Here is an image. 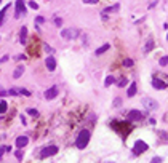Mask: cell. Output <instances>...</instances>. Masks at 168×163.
Here are the masks:
<instances>
[{
	"instance_id": "1",
	"label": "cell",
	"mask_w": 168,
	"mask_h": 163,
	"mask_svg": "<svg viewBox=\"0 0 168 163\" xmlns=\"http://www.w3.org/2000/svg\"><path fill=\"white\" fill-rule=\"evenodd\" d=\"M88 142H90V131H88V130H82L80 134H78V138H77L75 146L78 149H85Z\"/></svg>"
},
{
	"instance_id": "2",
	"label": "cell",
	"mask_w": 168,
	"mask_h": 163,
	"mask_svg": "<svg viewBox=\"0 0 168 163\" xmlns=\"http://www.w3.org/2000/svg\"><path fill=\"white\" fill-rule=\"evenodd\" d=\"M78 35H80V31L75 29V27L61 31V37H63V39H67V40H74V39H77Z\"/></svg>"
},
{
	"instance_id": "3",
	"label": "cell",
	"mask_w": 168,
	"mask_h": 163,
	"mask_svg": "<svg viewBox=\"0 0 168 163\" xmlns=\"http://www.w3.org/2000/svg\"><path fill=\"white\" fill-rule=\"evenodd\" d=\"M146 150H147V144L144 142V141H141V139H139V141L134 142L131 153H133L134 157H138V155H141V153H143V152H146Z\"/></svg>"
},
{
	"instance_id": "4",
	"label": "cell",
	"mask_w": 168,
	"mask_h": 163,
	"mask_svg": "<svg viewBox=\"0 0 168 163\" xmlns=\"http://www.w3.org/2000/svg\"><path fill=\"white\" fill-rule=\"evenodd\" d=\"M143 104L147 110H157L158 109V102L152 98H143Z\"/></svg>"
},
{
	"instance_id": "5",
	"label": "cell",
	"mask_w": 168,
	"mask_h": 163,
	"mask_svg": "<svg viewBox=\"0 0 168 163\" xmlns=\"http://www.w3.org/2000/svg\"><path fill=\"white\" fill-rule=\"evenodd\" d=\"M55 153H58V147H56V146H48V147L42 149V152H40V157H42V158H46V157H51V155H55Z\"/></svg>"
},
{
	"instance_id": "6",
	"label": "cell",
	"mask_w": 168,
	"mask_h": 163,
	"mask_svg": "<svg viewBox=\"0 0 168 163\" xmlns=\"http://www.w3.org/2000/svg\"><path fill=\"white\" fill-rule=\"evenodd\" d=\"M22 15H26V3H24V0H16V13H15V16L19 18Z\"/></svg>"
},
{
	"instance_id": "7",
	"label": "cell",
	"mask_w": 168,
	"mask_h": 163,
	"mask_svg": "<svg viewBox=\"0 0 168 163\" xmlns=\"http://www.w3.org/2000/svg\"><path fill=\"white\" fill-rule=\"evenodd\" d=\"M56 96H58V88H56V86H51V88H48V90L45 91V98H46L48 101L55 99Z\"/></svg>"
},
{
	"instance_id": "8",
	"label": "cell",
	"mask_w": 168,
	"mask_h": 163,
	"mask_svg": "<svg viewBox=\"0 0 168 163\" xmlns=\"http://www.w3.org/2000/svg\"><path fill=\"white\" fill-rule=\"evenodd\" d=\"M45 66H46V69H48L50 72H53L55 69H56V59L53 56H48V58L45 59Z\"/></svg>"
},
{
	"instance_id": "9",
	"label": "cell",
	"mask_w": 168,
	"mask_h": 163,
	"mask_svg": "<svg viewBox=\"0 0 168 163\" xmlns=\"http://www.w3.org/2000/svg\"><path fill=\"white\" fill-rule=\"evenodd\" d=\"M27 142H29V138H27V136H19V138H16V147H18V149L26 147Z\"/></svg>"
},
{
	"instance_id": "10",
	"label": "cell",
	"mask_w": 168,
	"mask_h": 163,
	"mask_svg": "<svg viewBox=\"0 0 168 163\" xmlns=\"http://www.w3.org/2000/svg\"><path fill=\"white\" fill-rule=\"evenodd\" d=\"M152 86L157 88V90H165V88H167V83L162 82V80H158V78H154V80H152Z\"/></svg>"
},
{
	"instance_id": "11",
	"label": "cell",
	"mask_w": 168,
	"mask_h": 163,
	"mask_svg": "<svg viewBox=\"0 0 168 163\" xmlns=\"http://www.w3.org/2000/svg\"><path fill=\"white\" fill-rule=\"evenodd\" d=\"M128 118L136 122V120H141V118H143V114L139 112V110H131V112L128 114Z\"/></svg>"
},
{
	"instance_id": "12",
	"label": "cell",
	"mask_w": 168,
	"mask_h": 163,
	"mask_svg": "<svg viewBox=\"0 0 168 163\" xmlns=\"http://www.w3.org/2000/svg\"><path fill=\"white\" fill-rule=\"evenodd\" d=\"M136 91H138V86H136V83H134V82H131V85L128 86V91H127V95H128L130 98H133L134 95H136Z\"/></svg>"
},
{
	"instance_id": "13",
	"label": "cell",
	"mask_w": 168,
	"mask_h": 163,
	"mask_svg": "<svg viewBox=\"0 0 168 163\" xmlns=\"http://www.w3.org/2000/svg\"><path fill=\"white\" fill-rule=\"evenodd\" d=\"M19 39H21V43L24 45L27 42V27H21V32H19Z\"/></svg>"
},
{
	"instance_id": "14",
	"label": "cell",
	"mask_w": 168,
	"mask_h": 163,
	"mask_svg": "<svg viewBox=\"0 0 168 163\" xmlns=\"http://www.w3.org/2000/svg\"><path fill=\"white\" fill-rule=\"evenodd\" d=\"M8 10H10V5H5V7H3V10L0 11V26L3 24V21H5V15H7Z\"/></svg>"
},
{
	"instance_id": "15",
	"label": "cell",
	"mask_w": 168,
	"mask_h": 163,
	"mask_svg": "<svg viewBox=\"0 0 168 163\" xmlns=\"http://www.w3.org/2000/svg\"><path fill=\"white\" fill-rule=\"evenodd\" d=\"M22 72H24V66H18V69L13 72V77H15V78H19V77L22 75Z\"/></svg>"
},
{
	"instance_id": "16",
	"label": "cell",
	"mask_w": 168,
	"mask_h": 163,
	"mask_svg": "<svg viewBox=\"0 0 168 163\" xmlns=\"http://www.w3.org/2000/svg\"><path fill=\"white\" fill-rule=\"evenodd\" d=\"M119 8H120V5L117 3V5H114V7H109V8H106V10L102 11V15H107V13H114V11H119Z\"/></svg>"
},
{
	"instance_id": "17",
	"label": "cell",
	"mask_w": 168,
	"mask_h": 163,
	"mask_svg": "<svg viewBox=\"0 0 168 163\" xmlns=\"http://www.w3.org/2000/svg\"><path fill=\"white\" fill-rule=\"evenodd\" d=\"M107 50H109V43H106V45L99 46V48H98V50L95 51V54H98V56H99V54H102V53H104V51H107Z\"/></svg>"
},
{
	"instance_id": "18",
	"label": "cell",
	"mask_w": 168,
	"mask_h": 163,
	"mask_svg": "<svg viewBox=\"0 0 168 163\" xmlns=\"http://www.w3.org/2000/svg\"><path fill=\"white\" fill-rule=\"evenodd\" d=\"M152 48H154V40H147L146 46H144V53H149Z\"/></svg>"
},
{
	"instance_id": "19",
	"label": "cell",
	"mask_w": 168,
	"mask_h": 163,
	"mask_svg": "<svg viewBox=\"0 0 168 163\" xmlns=\"http://www.w3.org/2000/svg\"><path fill=\"white\" fill-rule=\"evenodd\" d=\"M114 82H115V78L112 77V75H109V77H106V80H104V85H106V86H111Z\"/></svg>"
},
{
	"instance_id": "20",
	"label": "cell",
	"mask_w": 168,
	"mask_h": 163,
	"mask_svg": "<svg viewBox=\"0 0 168 163\" xmlns=\"http://www.w3.org/2000/svg\"><path fill=\"white\" fill-rule=\"evenodd\" d=\"M158 64H160V66H168V56H163V58H160V61H158Z\"/></svg>"
},
{
	"instance_id": "21",
	"label": "cell",
	"mask_w": 168,
	"mask_h": 163,
	"mask_svg": "<svg viewBox=\"0 0 168 163\" xmlns=\"http://www.w3.org/2000/svg\"><path fill=\"white\" fill-rule=\"evenodd\" d=\"M123 66H125V67H131V66H133V61H131L130 58L123 59Z\"/></svg>"
},
{
	"instance_id": "22",
	"label": "cell",
	"mask_w": 168,
	"mask_h": 163,
	"mask_svg": "<svg viewBox=\"0 0 168 163\" xmlns=\"http://www.w3.org/2000/svg\"><path fill=\"white\" fill-rule=\"evenodd\" d=\"M7 102L5 101H2V102H0V114H3V112H5V110H7Z\"/></svg>"
},
{
	"instance_id": "23",
	"label": "cell",
	"mask_w": 168,
	"mask_h": 163,
	"mask_svg": "<svg viewBox=\"0 0 168 163\" xmlns=\"http://www.w3.org/2000/svg\"><path fill=\"white\" fill-rule=\"evenodd\" d=\"M117 85H119V86H127V85H128V80H127V78H122V80H117Z\"/></svg>"
},
{
	"instance_id": "24",
	"label": "cell",
	"mask_w": 168,
	"mask_h": 163,
	"mask_svg": "<svg viewBox=\"0 0 168 163\" xmlns=\"http://www.w3.org/2000/svg\"><path fill=\"white\" fill-rule=\"evenodd\" d=\"M35 22H37V24H43V22H45V18L37 16V18H35Z\"/></svg>"
},
{
	"instance_id": "25",
	"label": "cell",
	"mask_w": 168,
	"mask_h": 163,
	"mask_svg": "<svg viewBox=\"0 0 168 163\" xmlns=\"http://www.w3.org/2000/svg\"><path fill=\"white\" fill-rule=\"evenodd\" d=\"M55 24L58 26V27H61V26H63V19H61V18H56V19H55Z\"/></svg>"
},
{
	"instance_id": "26",
	"label": "cell",
	"mask_w": 168,
	"mask_h": 163,
	"mask_svg": "<svg viewBox=\"0 0 168 163\" xmlns=\"http://www.w3.org/2000/svg\"><path fill=\"white\" fill-rule=\"evenodd\" d=\"M27 114H29V115H35V117L39 115V112H37L35 109H29V110H27Z\"/></svg>"
},
{
	"instance_id": "27",
	"label": "cell",
	"mask_w": 168,
	"mask_h": 163,
	"mask_svg": "<svg viewBox=\"0 0 168 163\" xmlns=\"http://www.w3.org/2000/svg\"><path fill=\"white\" fill-rule=\"evenodd\" d=\"M151 163H162V158L160 157H154L151 160Z\"/></svg>"
},
{
	"instance_id": "28",
	"label": "cell",
	"mask_w": 168,
	"mask_h": 163,
	"mask_svg": "<svg viewBox=\"0 0 168 163\" xmlns=\"http://www.w3.org/2000/svg\"><path fill=\"white\" fill-rule=\"evenodd\" d=\"M18 93H21V95H24V96H31V91H27V90H19Z\"/></svg>"
},
{
	"instance_id": "29",
	"label": "cell",
	"mask_w": 168,
	"mask_h": 163,
	"mask_svg": "<svg viewBox=\"0 0 168 163\" xmlns=\"http://www.w3.org/2000/svg\"><path fill=\"white\" fill-rule=\"evenodd\" d=\"M29 7H31V8H34V10H37V8H39V5H37L35 2H29Z\"/></svg>"
},
{
	"instance_id": "30",
	"label": "cell",
	"mask_w": 168,
	"mask_h": 163,
	"mask_svg": "<svg viewBox=\"0 0 168 163\" xmlns=\"http://www.w3.org/2000/svg\"><path fill=\"white\" fill-rule=\"evenodd\" d=\"M120 104H122V99H120V98H117V99L114 101V106L117 107V106H120Z\"/></svg>"
},
{
	"instance_id": "31",
	"label": "cell",
	"mask_w": 168,
	"mask_h": 163,
	"mask_svg": "<svg viewBox=\"0 0 168 163\" xmlns=\"http://www.w3.org/2000/svg\"><path fill=\"white\" fill-rule=\"evenodd\" d=\"M16 158H18V160H22V152H21V150L16 152Z\"/></svg>"
},
{
	"instance_id": "32",
	"label": "cell",
	"mask_w": 168,
	"mask_h": 163,
	"mask_svg": "<svg viewBox=\"0 0 168 163\" xmlns=\"http://www.w3.org/2000/svg\"><path fill=\"white\" fill-rule=\"evenodd\" d=\"M7 93H8V95H13V96H15V95H18V90H15V88H13V90L7 91Z\"/></svg>"
},
{
	"instance_id": "33",
	"label": "cell",
	"mask_w": 168,
	"mask_h": 163,
	"mask_svg": "<svg viewBox=\"0 0 168 163\" xmlns=\"http://www.w3.org/2000/svg\"><path fill=\"white\" fill-rule=\"evenodd\" d=\"M5 150H7V147L0 146V157H2V155H3V152H5Z\"/></svg>"
},
{
	"instance_id": "34",
	"label": "cell",
	"mask_w": 168,
	"mask_h": 163,
	"mask_svg": "<svg viewBox=\"0 0 168 163\" xmlns=\"http://www.w3.org/2000/svg\"><path fill=\"white\" fill-rule=\"evenodd\" d=\"M45 51H46V53H53V50H51L48 45H45Z\"/></svg>"
},
{
	"instance_id": "35",
	"label": "cell",
	"mask_w": 168,
	"mask_h": 163,
	"mask_svg": "<svg viewBox=\"0 0 168 163\" xmlns=\"http://www.w3.org/2000/svg\"><path fill=\"white\" fill-rule=\"evenodd\" d=\"M85 3H98V0H85Z\"/></svg>"
},
{
	"instance_id": "36",
	"label": "cell",
	"mask_w": 168,
	"mask_h": 163,
	"mask_svg": "<svg viewBox=\"0 0 168 163\" xmlns=\"http://www.w3.org/2000/svg\"><path fill=\"white\" fill-rule=\"evenodd\" d=\"M7 95H8L7 91H0V96H2V98H3V96H7Z\"/></svg>"
},
{
	"instance_id": "37",
	"label": "cell",
	"mask_w": 168,
	"mask_h": 163,
	"mask_svg": "<svg viewBox=\"0 0 168 163\" xmlns=\"http://www.w3.org/2000/svg\"><path fill=\"white\" fill-rule=\"evenodd\" d=\"M167 40H168V37H167Z\"/></svg>"
},
{
	"instance_id": "38",
	"label": "cell",
	"mask_w": 168,
	"mask_h": 163,
	"mask_svg": "<svg viewBox=\"0 0 168 163\" xmlns=\"http://www.w3.org/2000/svg\"><path fill=\"white\" fill-rule=\"evenodd\" d=\"M0 2H2V0H0Z\"/></svg>"
}]
</instances>
